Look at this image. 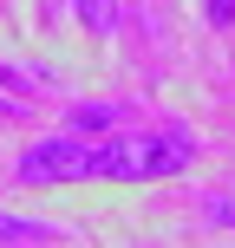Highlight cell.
Instances as JSON below:
<instances>
[{
	"mask_svg": "<svg viewBox=\"0 0 235 248\" xmlns=\"http://www.w3.org/2000/svg\"><path fill=\"white\" fill-rule=\"evenodd\" d=\"M203 216H209L216 229H235V202H209V209H203Z\"/></svg>",
	"mask_w": 235,
	"mask_h": 248,
	"instance_id": "52a82bcc",
	"label": "cell"
},
{
	"mask_svg": "<svg viewBox=\"0 0 235 248\" xmlns=\"http://www.w3.org/2000/svg\"><path fill=\"white\" fill-rule=\"evenodd\" d=\"M0 242H65V229L33 222V216H0Z\"/></svg>",
	"mask_w": 235,
	"mask_h": 248,
	"instance_id": "277c9868",
	"label": "cell"
},
{
	"mask_svg": "<svg viewBox=\"0 0 235 248\" xmlns=\"http://www.w3.org/2000/svg\"><path fill=\"white\" fill-rule=\"evenodd\" d=\"M203 20H209L216 33H229L235 26V0H203Z\"/></svg>",
	"mask_w": 235,
	"mask_h": 248,
	"instance_id": "8992f818",
	"label": "cell"
},
{
	"mask_svg": "<svg viewBox=\"0 0 235 248\" xmlns=\"http://www.w3.org/2000/svg\"><path fill=\"white\" fill-rule=\"evenodd\" d=\"M72 13L92 33H118V0H72Z\"/></svg>",
	"mask_w": 235,
	"mask_h": 248,
	"instance_id": "5b68a950",
	"label": "cell"
},
{
	"mask_svg": "<svg viewBox=\"0 0 235 248\" xmlns=\"http://www.w3.org/2000/svg\"><path fill=\"white\" fill-rule=\"evenodd\" d=\"M118 124H124V105H111V98H92V105L65 111V131H78V137H111Z\"/></svg>",
	"mask_w": 235,
	"mask_h": 248,
	"instance_id": "3957f363",
	"label": "cell"
},
{
	"mask_svg": "<svg viewBox=\"0 0 235 248\" xmlns=\"http://www.w3.org/2000/svg\"><path fill=\"white\" fill-rule=\"evenodd\" d=\"M196 163V131L183 124H157V131H124V137H98V170L111 183H157V176H183Z\"/></svg>",
	"mask_w": 235,
	"mask_h": 248,
	"instance_id": "6da1fadb",
	"label": "cell"
},
{
	"mask_svg": "<svg viewBox=\"0 0 235 248\" xmlns=\"http://www.w3.org/2000/svg\"><path fill=\"white\" fill-rule=\"evenodd\" d=\"M98 170V137H78V131H59V137H39V144L20 150L13 163V183H78V176Z\"/></svg>",
	"mask_w": 235,
	"mask_h": 248,
	"instance_id": "7a4b0ae2",
	"label": "cell"
}]
</instances>
